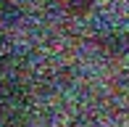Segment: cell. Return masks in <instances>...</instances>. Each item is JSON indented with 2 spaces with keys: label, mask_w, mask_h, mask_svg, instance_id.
<instances>
[{
  "label": "cell",
  "mask_w": 129,
  "mask_h": 127,
  "mask_svg": "<svg viewBox=\"0 0 129 127\" xmlns=\"http://www.w3.org/2000/svg\"><path fill=\"white\" fill-rule=\"evenodd\" d=\"M116 90H119V93L129 101V69H124V72H121V77H119V88H116Z\"/></svg>",
  "instance_id": "obj_3"
},
{
  "label": "cell",
  "mask_w": 129,
  "mask_h": 127,
  "mask_svg": "<svg viewBox=\"0 0 129 127\" xmlns=\"http://www.w3.org/2000/svg\"><path fill=\"white\" fill-rule=\"evenodd\" d=\"M61 3V8L66 11V13L71 16H84L92 11V5H95V0H58Z\"/></svg>",
  "instance_id": "obj_2"
},
{
  "label": "cell",
  "mask_w": 129,
  "mask_h": 127,
  "mask_svg": "<svg viewBox=\"0 0 129 127\" xmlns=\"http://www.w3.org/2000/svg\"><path fill=\"white\" fill-rule=\"evenodd\" d=\"M58 127H92V124L82 122V119H69V122H63V124H58Z\"/></svg>",
  "instance_id": "obj_4"
},
{
  "label": "cell",
  "mask_w": 129,
  "mask_h": 127,
  "mask_svg": "<svg viewBox=\"0 0 129 127\" xmlns=\"http://www.w3.org/2000/svg\"><path fill=\"white\" fill-rule=\"evenodd\" d=\"M95 45L108 58H124L129 53V29L121 27V24H108V27H103L98 32Z\"/></svg>",
  "instance_id": "obj_1"
}]
</instances>
